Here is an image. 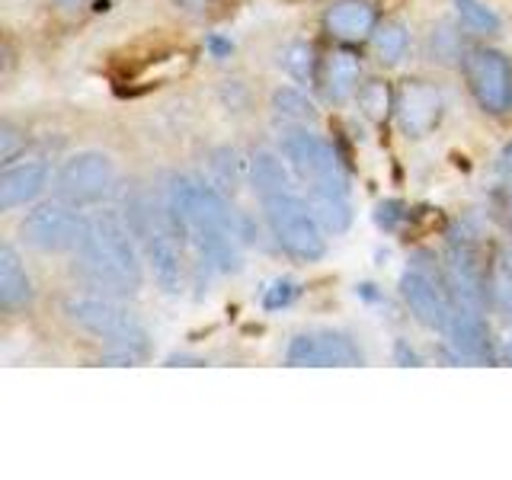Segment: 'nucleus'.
I'll return each mask as SVG.
<instances>
[{
    "label": "nucleus",
    "mask_w": 512,
    "mask_h": 480,
    "mask_svg": "<svg viewBox=\"0 0 512 480\" xmlns=\"http://www.w3.org/2000/svg\"><path fill=\"white\" fill-rule=\"evenodd\" d=\"M164 202L170 218L180 231L183 244L196 253L205 269L237 272L240 269V234L231 202L215 186H208L196 176L173 173Z\"/></svg>",
    "instance_id": "f257e3e1"
},
{
    "label": "nucleus",
    "mask_w": 512,
    "mask_h": 480,
    "mask_svg": "<svg viewBox=\"0 0 512 480\" xmlns=\"http://www.w3.org/2000/svg\"><path fill=\"white\" fill-rule=\"evenodd\" d=\"M250 180L263 202V218L272 240L298 263H317L327 253L324 224L314 215L308 196H301L292 173L279 154L256 151L250 164Z\"/></svg>",
    "instance_id": "f03ea898"
},
{
    "label": "nucleus",
    "mask_w": 512,
    "mask_h": 480,
    "mask_svg": "<svg viewBox=\"0 0 512 480\" xmlns=\"http://www.w3.org/2000/svg\"><path fill=\"white\" fill-rule=\"evenodd\" d=\"M282 157L308 186V202L314 205V215L324 224V231L343 234L352 224V199L349 173L333 144L308 128H292L282 138Z\"/></svg>",
    "instance_id": "7ed1b4c3"
},
{
    "label": "nucleus",
    "mask_w": 512,
    "mask_h": 480,
    "mask_svg": "<svg viewBox=\"0 0 512 480\" xmlns=\"http://www.w3.org/2000/svg\"><path fill=\"white\" fill-rule=\"evenodd\" d=\"M74 269L90 288L112 298L135 295L141 288V260L135 234L119 212H100L90 218L87 237L74 250Z\"/></svg>",
    "instance_id": "20e7f679"
},
{
    "label": "nucleus",
    "mask_w": 512,
    "mask_h": 480,
    "mask_svg": "<svg viewBox=\"0 0 512 480\" xmlns=\"http://www.w3.org/2000/svg\"><path fill=\"white\" fill-rule=\"evenodd\" d=\"M125 221L138 240L144 260L151 263L157 285L164 288L167 295H176L183 288V247L186 244L170 218L167 202L148 196V192H138V196L128 199Z\"/></svg>",
    "instance_id": "39448f33"
},
{
    "label": "nucleus",
    "mask_w": 512,
    "mask_h": 480,
    "mask_svg": "<svg viewBox=\"0 0 512 480\" xmlns=\"http://www.w3.org/2000/svg\"><path fill=\"white\" fill-rule=\"evenodd\" d=\"M64 314L74 327L96 336V340H106L109 349L122 346L148 352V330L132 311L112 301V295H71L64 301Z\"/></svg>",
    "instance_id": "423d86ee"
},
{
    "label": "nucleus",
    "mask_w": 512,
    "mask_h": 480,
    "mask_svg": "<svg viewBox=\"0 0 512 480\" xmlns=\"http://www.w3.org/2000/svg\"><path fill=\"white\" fill-rule=\"evenodd\" d=\"M87 228H90V218L84 212H77V205L61 199V202H45L32 208L20 224V234L32 250L64 253V250L80 247V240L87 237Z\"/></svg>",
    "instance_id": "0eeeda50"
},
{
    "label": "nucleus",
    "mask_w": 512,
    "mask_h": 480,
    "mask_svg": "<svg viewBox=\"0 0 512 480\" xmlns=\"http://www.w3.org/2000/svg\"><path fill=\"white\" fill-rule=\"evenodd\" d=\"M116 164L103 151H80L68 157L55 173V196L71 205H93L103 202L116 189Z\"/></svg>",
    "instance_id": "6e6552de"
},
{
    "label": "nucleus",
    "mask_w": 512,
    "mask_h": 480,
    "mask_svg": "<svg viewBox=\"0 0 512 480\" xmlns=\"http://www.w3.org/2000/svg\"><path fill=\"white\" fill-rule=\"evenodd\" d=\"M365 356L359 343L336 330H311L295 336L285 349V365L292 368H356Z\"/></svg>",
    "instance_id": "1a4fd4ad"
},
{
    "label": "nucleus",
    "mask_w": 512,
    "mask_h": 480,
    "mask_svg": "<svg viewBox=\"0 0 512 480\" xmlns=\"http://www.w3.org/2000/svg\"><path fill=\"white\" fill-rule=\"evenodd\" d=\"M464 77L480 109L503 112L512 103V68L509 58L493 48H471L464 55Z\"/></svg>",
    "instance_id": "9d476101"
},
{
    "label": "nucleus",
    "mask_w": 512,
    "mask_h": 480,
    "mask_svg": "<svg viewBox=\"0 0 512 480\" xmlns=\"http://www.w3.org/2000/svg\"><path fill=\"white\" fill-rule=\"evenodd\" d=\"M445 285H448V279L442 282L420 266H413L400 276V295H404L410 314L429 330H445L448 317H452L455 298Z\"/></svg>",
    "instance_id": "9b49d317"
},
{
    "label": "nucleus",
    "mask_w": 512,
    "mask_h": 480,
    "mask_svg": "<svg viewBox=\"0 0 512 480\" xmlns=\"http://www.w3.org/2000/svg\"><path fill=\"white\" fill-rule=\"evenodd\" d=\"M442 109H445L442 93L432 84H426V80H407V84L400 87L397 100H394L397 122H400V128H404L407 138L429 135L432 128L439 125Z\"/></svg>",
    "instance_id": "f8f14e48"
},
{
    "label": "nucleus",
    "mask_w": 512,
    "mask_h": 480,
    "mask_svg": "<svg viewBox=\"0 0 512 480\" xmlns=\"http://www.w3.org/2000/svg\"><path fill=\"white\" fill-rule=\"evenodd\" d=\"M448 336V343L458 352V359H468V362H490L493 359V349H490V333L484 317H480V308H471V304L455 301L452 317L442 330Z\"/></svg>",
    "instance_id": "ddd939ff"
},
{
    "label": "nucleus",
    "mask_w": 512,
    "mask_h": 480,
    "mask_svg": "<svg viewBox=\"0 0 512 480\" xmlns=\"http://www.w3.org/2000/svg\"><path fill=\"white\" fill-rule=\"evenodd\" d=\"M52 180V167L45 160H23V164H4V173H0V208L4 212H13L26 202H32L39 192Z\"/></svg>",
    "instance_id": "4468645a"
},
{
    "label": "nucleus",
    "mask_w": 512,
    "mask_h": 480,
    "mask_svg": "<svg viewBox=\"0 0 512 480\" xmlns=\"http://www.w3.org/2000/svg\"><path fill=\"white\" fill-rule=\"evenodd\" d=\"M324 26L340 42H362L378 29V10L368 0H333L324 13Z\"/></svg>",
    "instance_id": "2eb2a0df"
},
{
    "label": "nucleus",
    "mask_w": 512,
    "mask_h": 480,
    "mask_svg": "<svg viewBox=\"0 0 512 480\" xmlns=\"http://www.w3.org/2000/svg\"><path fill=\"white\" fill-rule=\"evenodd\" d=\"M32 301V282L29 272L10 244L0 247V308L4 311H20L23 304Z\"/></svg>",
    "instance_id": "dca6fc26"
},
{
    "label": "nucleus",
    "mask_w": 512,
    "mask_h": 480,
    "mask_svg": "<svg viewBox=\"0 0 512 480\" xmlns=\"http://www.w3.org/2000/svg\"><path fill=\"white\" fill-rule=\"evenodd\" d=\"M359 87V58L352 52H333L324 64V93L330 103L349 100Z\"/></svg>",
    "instance_id": "f3484780"
},
{
    "label": "nucleus",
    "mask_w": 512,
    "mask_h": 480,
    "mask_svg": "<svg viewBox=\"0 0 512 480\" xmlns=\"http://www.w3.org/2000/svg\"><path fill=\"white\" fill-rule=\"evenodd\" d=\"M272 112H276V116L288 125H308L317 119L314 103L295 87H279L276 93H272Z\"/></svg>",
    "instance_id": "a211bd4d"
},
{
    "label": "nucleus",
    "mask_w": 512,
    "mask_h": 480,
    "mask_svg": "<svg viewBox=\"0 0 512 480\" xmlns=\"http://www.w3.org/2000/svg\"><path fill=\"white\" fill-rule=\"evenodd\" d=\"M279 64L285 68L288 77L298 80V84H314V77H317L314 45H308V42H288L279 52Z\"/></svg>",
    "instance_id": "6ab92c4d"
},
{
    "label": "nucleus",
    "mask_w": 512,
    "mask_h": 480,
    "mask_svg": "<svg viewBox=\"0 0 512 480\" xmlns=\"http://www.w3.org/2000/svg\"><path fill=\"white\" fill-rule=\"evenodd\" d=\"M372 45H375V55L384 61V64H397L404 58L407 45H410V36L407 29L400 23H384L372 32Z\"/></svg>",
    "instance_id": "aec40b11"
},
{
    "label": "nucleus",
    "mask_w": 512,
    "mask_h": 480,
    "mask_svg": "<svg viewBox=\"0 0 512 480\" xmlns=\"http://www.w3.org/2000/svg\"><path fill=\"white\" fill-rule=\"evenodd\" d=\"M455 13L464 26L471 32H480V36L500 32V16H496L493 7H487L484 0H455Z\"/></svg>",
    "instance_id": "412c9836"
},
{
    "label": "nucleus",
    "mask_w": 512,
    "mask_h": 480,
    "mask_svg": "<svg viewBox=\"0 0 512 480\" xmlns=\"http://www.w3.org/2000/svg\"><path fill=\"white\" fill-rule=\"evenodd\" d=\"M359 109L365 119L372 122H384L388 119V112L394 109V96H391V87L381 84V80H368V84L359 90Z\"/></svg>",
    "instance_id": "4be33fe9"
},
{
    "label": "nucleus",
    "mask_w": 512,
    "mask_h": 480,
    "mask_svg": "<svg viewBox=\"0 0 512 480\" xmlns=\"http://www.w3.org/2000/svg\"><path fill=\"white\" fill-rule=\"evenodd\" d=\"M298 298V285L292 279H279V282H272L266 288V295H263V308L266 311H279V308H288Z\"/></svg>",
    "instance_id": "5701e85b"
},
{
    "label": "nucleus",
    "mask_w": 512,
    "mask_h": 480,
    "mask_svg": "<svg viewBox=\"0 0 512 480\" xmlns=\"http://www.w3.org/2000/svg\"><path fill=\"white\" fill-rule=\"evenodd\" d=\"M404 218V212H400L397 202H388L378 208V224H384V228H397V221Z\"/></svg>",
    "instance_id": "b1692460"
},
{
    "label": "nucleus",
    "mask_w": 512,
    "mask_h": 480,
    "mask_svg": "<svg viewBox=\"0 0 512 480\" xmlns=\"http://www.w3.org/2000/svg\"><path fill=\"white\" fill-rule=\"evenodd\" d=\"M496 301H500V308H503L506 317L512 320V282H509V279H500V282H496Z\"/></svg>",
    "instance_id": "393cba45"
},
{
    "label": "nucleus",
    "mask_w": 512,
    "mask_h": 480,
    "mask_svg": "<svg viewBox=\"0 0 512 480\" xmlns=\"http://www.w3.org/2000/svg\"><path fill=\"white\" fill-rule=\"evenodd\" d=\"M500 212H503V221H506V228L512 234V180L500 189Z\"/></svg>",
    "instance_id": "a878e982"
},
{
    "label": "nucleus",
    "mask_w": 512,
    "mask_h": 480,
    "mask_svg": "<svg viewBox=\"0 0 512 480\" xmlns=\"http://www.w3.org/2000/svg\"><path fill=\"white\" fill-rule=\"evenodd\" d=\"M208 45H212V52H215L218 58L231 55V42H224V39H218V36H212V39H208Z\"/></svg>",
    "instance_id": "bb28decb"
},
{
    "label": "nucleus",
    "mask_w": 512,
    "mask_h": 480,
    "mask_svg": "<svg viewBox=\"0 0 512 480\" xmlns=\"http://www.w3.org/2000/svg\"><path fill=\"white\" fill-rule=\"evenodd\" d=\"M500 170L503 173H512V144H506L503 154H500Z\"/></svg>",
    "instance_id": "cd10ccee"
},
{
    "label": "nucleus",
    "mask_w": 512,
    "mask_h": 480,
    "mask_svg": "<svg viewBox=\"0 0 512 480\" xmlns=\"http://www.w3.org/2000/svg\"><path fill=\"white\" fill-rule=\"evenodd\" d=\"M180 7H186V10H205L208 4H215V0H176Z\"/></svg>",
    "instance_id": "c85d7f7f"
},
{
    "label": "nucleus",
    "mask_w": 512,
    "mask_h": 480,
    "mask_svg": "<svg viewBox=\"0 0 512 480\" xmlns=\"http://www.w3.org/2000/svg\"><path fill=\"white\" fill-rule=\"evenodd\" d=\"M55 4L61 10H77V7H84V0H55Z\"/></svg>",
    "instance_id": "c756f323"
},
{
    "label": "nucleus",
    "mask_w": 512,
    "mask_h": 480,
    "mask_svg": "<svg viewBox=\"0 0 512 480\" xmlns=\"http://www.w3.org/2000/svg\"><path fill=\"white\" fill-rule=\"evenodd\" d=\"M500 359L512 365V343H506V346H503V352H500Z\"/></svg>",
    "instance_id": "7c9ffc66"
}]
</instances>
